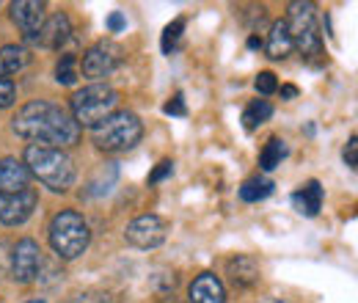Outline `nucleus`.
I'll return each mask as SVG.
<instances>
[{
  "mask_svg": "<svg viewBox=\"0 0 358 303\" xmlns=\"http://www.w3.org/2000/svg\"><path fill=\"white\" fill-rule=\"evenodd\" d=\"M287 28H289V36H292V47L301 50V55L309 61V64H320L322 52H325V44H322V34H320V25H317V8L314 3H292L289 6V20H287Z\"/></svg>",
  "mask_w": 358,
  "mask_h": 303,
  "instance_id": "nucleus-6",
  "label": "nucleus"
},
{
  "mask_svg": "<svg viewBox=\"0 0 358 303\" xmlns=\"http://www.w3.org/2000/svg\"><path fill=\"white\" fill-rule=\"evenodd\" d=\"M143 138V125L133 111H116L91 127V141L102 152H127Z\"/></svg>",
  "mask_w": 358,
  "mask_h": 303,
  "instance_id": "nucleus-4",
  "label": "nucleus"
},
{
  "mask_svg": "<svg viewBox=\"0 0 358 303\" xmlns=\"http://www.w3.org/2000/svg\"><path fill=\"white\" fill-rule=\"evenodd\" d=\"M116 176H119V169H116V163H105V166L99 169V176H96V179H91L86 196H102V193H108V190L113 188Z\"/></svg>",
  "mask_w": 358,
  "mask_h": 303,
  "instance_id": "nucleus-23",
  "label": "nucleus"
},
{
  "mask_svg": "<svg viewBox=\"0 0 358 303\" xmlns=\"http://www.w3.org/2000/svg\"><path fill=\"white\" fill-rule=\"evenodd\" d=\"M31 182V174L22 160L17 157H3L0 160V193H20Z\"/></svg>",
  "mask_w": 358,
  "mask_h": 303,
  "instance_id": "nucleus-14",
  "label": "nucleus"
},
{
  "mask_svg": "<svg viewBox=\"0 0 358 303\" xmlns=\"http://www.w3.org/2000/svg\"><path fill=\"white\" fill-rule=\"evenodd\" d=\"M39 204V193L34 188H25L20 193H0V223L3 226H20L34 216Z\"/></svg>",
  "mask_w": 358,
  "mask_h": 303,
  "instance_id": "nucleus-10",
  "label": "nucleus"
},
{
  "mask_svg": "<svg viewBox=\"0 0 358 303\" xmlns=\"http://www.w3.org/2000/svg\"><path fill=\"white\" fill-rule=\"evenodd\" d=\"M50 237V248L55 251V257L64 262H72L86 254L91 243V229L86 218L75 210H61L55 213L47 229Z\"/></svg>",
  "mask_w": 358,
  "mask_h": 303,
  "instance_id": "nucleus-3",
  "label": "nucleus"
},
{
  "mask_svg": "<svg viewBox=\"0 0 358 303\" xmlns=\"http://www.w3.org/2000/svg\"><path fill=\"white\" fill-rule=\"evenodd\" d=\"M166 234H169V223L155 213H146V216H138L135 220L127 223V243L135 246V248H157L166 243Z\"/></svg>",
  "mask_w": 358,
  "mask_h": 303,
  "instance_id": "nucleus-9",
  "label": "nucleus"
},
{
  "mask_svg": "<svg viewBox=\"0 0 358 303\" xmlns=\"http://www.w3.org/2000/svg\"><path fill=\"white\" fill-rule=\"evenodd\" d=\"M265 303H287V301H265Z\"/></svg>",
  "mask_w": 358,
  "mask_h": 303,
  "instance_id": "nucleus-34",
  "label": "nucleus"
},
{
  "mask_svg": "<svg viewBox=\"0 0 358 303\" xmlns=\"http://www.w3.org/2000/svg\"><path fill=\"white\" fill-rule=\"evenodd\" d=\"M248 47H251V50H257V47H262V39H259V36H251V39H248Z\"/></svg>",
  "mask_w": 358,
  "mask_h": 303,
  "instance_id": "nucleus-33",
  "label": "nucleus"
},
{
  "mask_svg": "<svg viewBox=\"0 0 358 303\" xmlns=\"http://www.w3.org/2000/svg\"><path fill=\"white\" fill-rule=\"evenodd\" d=\"M47 6L42 0H20V3H14L11 6V20H14V25L25 34V39H36L39 36V31H42V25H45L47 20Z\"/></svg>",
  "mask_w": 358,
  "mask_h": 303,
  "instance_id": "nucleus-11",
  "label": "nucleus"
},
{
  "mask_svg": "<svg viewBox=\"0 0 358 303\" xmlns=\"http://www.w3.org/2000/svg\"><path fill=\"white\" fill-rule=\"evenodd\" d=\"M122 61H124V50L116 42H110V39H102V42L91 44L86 50L80 69L91 80H105L122 66Z\"/></svg>",
  "mask_w": 358,
  "mask_h": 303,
  "instance_id": "nucleus-7",
  "label": "nucleus"
},
{
  "mask_svg": "<svg viewBox=\"0 0 358 303\" xmlns=\"http://www.w3.org/2000/svg\"><path fill=\"white\" fill-rule=\"evenodd\" d=\"M17 102V86L11 78H0V111L11 108Z\"/></svg>",
  "mask_w": 358,
  "mask_h": 303,
  "instance_id": "nucleus-25",
  "label": "nucleus"
},
{
  "mask_svg": "<svg viewBox=\"0 0 358 303\" xmlns=\"http://www.w3.org/2000/svg\"><path fill=\"white\" fill-rule=\"evenodd\" d=\"M268 58L273 61H284L295 47H292V36H289V28H287V20H275L270 25V34H268Z\"/></svg>",
  "mask_w": 358,
  "mask_h": 303,
  "instance_id": "nucleus-17",
  "label": "nucleus"
},
{
  "mask_svg": "<svg viewBox=\"0 0 358 303\" xmlns=\"http://www.w3.org/2000/svg\"><path fill=\"white\" fill-rule=\"evenodd\" d=\"M322 185L317 182V179H309L301 190H295L292 193V207L301 213V216L306 218H317L320 216V210H322Z\"/></svg>",
  "mask_w": 358,
  "mask_h": 303,
  "instance_id": "nucleus-15",
  "label": "nucleus"
},
{
  "mask_svg": "<svg viewBox=\"0 0 358 303\" xmlns=\"http://www.w3.org/2000/svg\"><path fill=\"white\" fill-rule=\"evenodd\" d=\"M273 182H270L268 176H251V179H245L243 185H240V199L243 202H248V204H254V202H262V199H268L270 193H273Z\"/></svg>",
  "mask_w": 358,
  "mask_h": 303,
  "instance_id": "nucleus-19",
  "label": "nucleus"
},
{
  "mask_svg": "<svg viewBox=\"0 0 358 303\" xmlns=\"http://www.w3.org/2000/svg\"><path fill=\"white\" fill-rule=\"evenodd\" d=\"M284 157H287V143H284L281 138L273 135L268 143H265L262 155H259V169H262V171H273V169L281 166Z\"/></svg>",
  "mask_w": 358,
  "mask_h": 303,
  "instance_id": "nucleus-22",
  "label": "nucleus"
},
{
  "mask_svg": "<svg viewBox=\"0 0 358 303\" xmlns=\"http://www.w3.org/2000/svg\"><path fill=\"white\" fill-rule=\"evenodd\" d=\"M254 86H257V91H259L262 97H270V94H275V91H278V80H275V75H273V72H259V75H257V80H254Z\"/></svg>",
  "mask_w": 358,
  "mask_h": 303,
  "instance_id": "nucleus-26",
  "label": "nucleus"
},
{
  "mask_svg": "<svg viewBox=\"0 0 358 303\" xmlns=\"http://www.w3.org/2000/svg\"><path fill=\"white\" fill-rule=\"evenodd\" d=\"M119 108V91L108 83H91L86 88H78L69 99V113L80 127H94Z\"/></svg>",
  "mask_w": 358,
  "mask_h": 303,
  "instance_id": "nucleus-5",
  "label": "nucleus"
},
{
  "mask_svg": "<svg viewBox=\"0 0 358 303\" xmlns=\"http://www.w3.org/2000/svg\"><path fill=\"white\" fill-rule=\"evenodd\" d=\"M190 303H226V290L215 273H201L190 284Z\"/></svg>",
  "mask_w": 358,
  "mask_h": 303,
  "instance_id": "nucleus-13",
  "label": "nucleus"
},
{
  "mask_svg": "<svg viewBox=\"0 0 358 303\" xmlns=\"http://www.w3.org/2000/svg\"><path fill=\"white\" fill-rule=\"evenodd\" d=\"M108 28H110L113 34H119V31L124 28V17H122V11H113V14L108 17Z\"/></svg>",
  "mask_w": 358,
  "mask_h": 303,
  "instance_id": "nucleus-31",
  "label": "nucleus"
},
{
  "mask_svg": "<svg viewBox=\"0 0 358 303\" xmlns=\"http://www.w3.org/2000/svg\"><path fill=\"white\" fill-rule=\"evenodd\" d=\"M8 270H11V279L17 284H34L39 279V270H42V248H39V243L31 240V237H22L11 251Z\"/></svg>",
  "mask_w": 358,
  "mask_h": 303,
  "instance_id": "nucleus-8",
  "label": "nucleus"
},
{
  "mask_svg": "<svg viewBox=\"0 0 358 303\" xmlns=\"http://www.w3.org/2000/svg\"><path fill=\"white\" fill-rule=\"evenodd\" d=\"M25 169L52 193L72 190V185L78 179L72 157L64 149H52V146H42V143H31L25 149Z\"/></svg>",
  "mask_w": 358,
  "mask_h": 303,
  "instance_id": "nucleus-2",
  "label": "nucleus"
},
{
  "mask_svg": "<svg viewBox=\"0 0 358 303\" xmlns=\"http://www.w3.org/2000/svg\"><path fill=\"white\" fill-rule=\"evenodd\" d=\"M55 80L61 86H75L80 80V64H78V55L75 52H66L58 58L55 64Z\"/></svg>",
  "mask_w": 358,
  "mask_h": 303,
  "instance_id": "nucleus-21",
  "label": "nucleus"
},
{
  "mask_svg": "<svg viewBox=\"0 0 358 303\" xmlns=\"http://www.w3.org/2000/svg\"><path fill=\"white\" fill-rule=\"evenodd\" d=\"M64 303H110L108 293H99V290H89V293H80V295H72L69 301Z\"/></svg>",
  "mask_w": 358,
  "mask_h": 303,
  "instance_id": "nucleus-27",
  "label": "nucleus"
},
{
  "mask_svg": "<svg viewBox=\"0 0 358 303\" xmlns=\"http://www.w3.org/2000/svg\"><path fill=\"white\" fill-rule=\"evenodd\" d=\"M11 130L20 138L52 149H69L80 141V125L72 119V113L47 99H34L22 105L11 119Z\"/></svg>",
  "mask_w": 358,
  "mask_h": 303,
  "instance_id": "nucleus-1",
  "label": "nucleus"
},
{
  "mask_svg": "<svg viewBox=\"0 0 358 303\" xmlns=\"http://www.w3.org/2000/svg\"><path fill=\"white\" fill-rule=\"evenodd\" d=\"M69 39H72V22H69V17L64 11H55L52 17L45 20V25H42V31H39V36L34 42L47 47V50H61Z\"/></svg>",
  "mask_w": 358,
  "mask_h": 303,
  "instance_id": "nucleus-12",
  "label": "nucleus"
},
{
  "mask_svg": "<svg viewBox=\"0 0 358 303\" xmlns=\"http://www.w3.org/2000/svg\"><path fill=\"white\" fill-rule=\"evenodd\" d=\"M169 116H185L187 113V108H185V97H182V91H177L169 102H166V108H163Z\"/></svg>",
  "mask_w": 358,
  "mask_h": 303,
  "instance_id": "nucleus-29",
  "label": "nucleus"
},
{
  "mask_svg": "<svg viewBox=\"0 0 358 303\" xmlns=\"http://www.w3.org/2000/svg\"><path fill=\"white\" fill-rule=\"evenodd\" d=\"M182 31H185V20H182V17L166 25V31H163V52H166V55H171V52L179 47Z\"/></svg>",
  "mask_w": 358,
  "mask_h": 303,
  "instance_id": "nucleus-24",
  "label": "nucleus"
},
{
  "mask_svg": "<svg viewBox=\"0 0 358 303\" xmlns=\"http://www.w3.org/2000/svg\"><path fill=\"white\" fill-rule=\"evenodd\" d=\"M281 97L292 99V97H298V88H295V86H281Z\"/></svg>",
  "mask_w": 358,
  "mask_h": 303,
  "instance_id": "nucleus-32",
  "label": "nucleus"
},
{
  "mask_svg": "<svg viewBox=\"0 0 358 303\" xmlns=\"http://www.w3.org/2000/svg\"><path fill=\"white\" fill-rule=\"evenodd\" d=\"M171 174H174V160H160L157 169L149 174V185H157V182H163V179L171 176Z\"/></svg>",
  "mask_w": 358,
  "mask_h": 303,
  "instance_id": "nucleus-28",
  "label": "nucleus"
},
{
  "mask_svg": "<svg viewBox=\"0 0 358 303\" xmlns=\"http://www.w3.org/2000/svg\"><path fill=\"white\" fill-rule=\"evenodd\" d=\"M345 163L356 171V166H358V138L356 135H350V141H348V146H345Z\"/></svg>",
  "mask_w": 358,
  "mask_h": 303,
  "instance_id": "nucleus-30",
  "label": "nucleus"
},
{
  "mask_svg": "<svg viewBox=\"0 0 358 303\" xmlns=\"http://www.w3.org/2000/svg\"><path fill=\"white\" fill-rule=\"evenodd\" d=\"M28 64H31L28 47H22V44H6V47H0V78L20 75Z\"/></svg>",
  "mask_w": 358,
  "mask_h": 303,
  "instance_id": "nucleus-18",
  "label": "nucleus"
},
{
  "mask_svg": "<svg viewBox=\"0 0 358 303\" xmlns=\"http://www.w3.org/2000/svg\"><path fill=\"white\" fill-rule=\"evenodd\" d=\"M270 116H273V105H270L268 99H254V102L243 111V127L248 132H254L257 127H262Z\"/></svg>",
  "mask_w": 358,
  "mask_h": 303,
  "instance_id": "nucleus-20",
  "label": "nucleus"
},
{
  "mask_svg": "<svg viewBox=\"0 0 358 303\" xmlns=\"http://www.w3.org/2000/svg\"><path fill=\"white\" fill-rule=\"evenodd\" d=\"M226 270H229V279H231L234 287H254V284L262 279L257 260H254V257H245V254L231 257L229 265H226Z\"/></svg>",
  "mask_w": 358,
  "mask_h": 303,
  "instance_id": "nucleus-16",
  "label": "nucleus"
},
{
  "mask_svg": "<svg viewBox=\"0 0 358 303\" xmlns=\"http://www.w3.org/2000/svg\"><path fill=\"white\" fill-rule=\"evenodd\" d=\"M31 303H45V301H42V298H39V301H31Z\"/></svg>",
  "mask_w": 358,
  "mask_h": 303,
  "instance_id": "nucleus-35",
  "label": "nucleus"
}]
</instances>
